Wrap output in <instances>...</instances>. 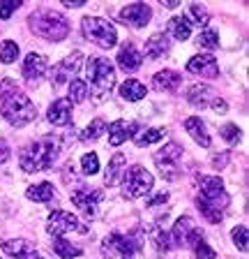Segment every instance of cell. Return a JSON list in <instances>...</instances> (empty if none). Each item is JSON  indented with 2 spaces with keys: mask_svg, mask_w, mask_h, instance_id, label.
I'll return each instance as SVG.
<instances>
[{
  "mask_svg": "<svg viewBox=\"0 0 249 259\" xmlns=\"http://www.w3.org/2000/svg\"><path fill=\"white\" fill-rule=\"evenodd\" d=\"M184 130L190 132V137L199 146H203V148H210V135H208V130H206V123H203L199 116H192V118L184 120Z\"/></svg>",
  "mask_w": 249,
  "mask_h": 259,
  "instance_id": "603a6c76",
  "label": "cell"
},
{
  "mask_svg": "<svg viewBox=\"0 0 249 259\" xmlns=\"http://www.w3.org/2000/svg\"><path fill=\"white\" fill-rule=\"evenodd\" d=\"M146 86H143L141 81H136V79H127L120 86V97L122 100H127V102H139V100H143L146 97Z\"/></svg>",
  "mask_w": 249,
  "mask_h": 259,
  "instance_id": "d4e9b609",
  "label": "cell"
},
{
  "mask_svg": "<svg viewBox=\"0 0 249 259\" xmlns=\"http://www.w3.org/2000/svg\"><path fill=\"white\" fill-rule=\"evenodd\" d=\"M30 26L37 32L39 37L51 39V42H60V39L67 37L70 32V23L60 12L53 10H37L30 16Z\"/></svg>",
  "mask_w": 249,
  "mask_h": 259,
  "instance_id": "277c9868",
  "label": "cell"
},
{
  "mask_svg": "<svg viewBox=\"0 0 249 259\" xmlns=\"http://www.w3.org/2000/svg\"><path fill=\"white\" fill-rule=\"evenodd\" d=\"M81 171L86 174V176H92V174L99 171V157L95 155V153H86V155L81 157Z\"/></svg>",
  "mask_w": 249,
  "mask_h": 259,
  "instance_id": "e575fe53",
  "label": "cell"
},
{
  "mask_svg": "<svg viewBox=\"0 0 249 259\" xmlns=\"http://www.w3.org/2000/svg\"><path fill=\"white\" fill-rule=\"evenodd\" d=\"M19 58V44L12 42V39H5V42H0V60L5 65L14 63Z\"/></svg>",
  "mask_w": 249,
  "mask_h": 259,
  "instance_id": "d6a6232c",
  "label": "cell"
},
{
  "mask_svg": "<svg viewBox=\"0 0 249 259\" xmlns=\"http://www.w3.org/2000/svg\"><path fill=\"white\" fill-rule=\"evenodd\" d=\"M81 63H83V56L79 54V51H74V54H70L67 58L60 60V65L53 70V83L55 86H60V83H65L67 79H70L72 74H76V72L81 70Z\"/></svg>",
  "mask_w": 249,
  "mask_h": 259,
  "instance_id": "9a60e30c",
  "label": "cell"
},
{
  "mask_svg": "<svg viewBox=\"0 0 249 259\" xmlns=\"http://www.w3.org/2000/svg\"><path fill=\"white\" fill-rule=\"evenodd\" d=\"M0 102H3V118L14 127H21L37 116V107L30 102V97L19 91L12 79L0 83Z\"/></svg>",
  "mask_w": 249,
  "mask_h": 259,
  "instance_id": "6da1fadb",
  "label": "cell"
},
{
  "mask_svg": "<svg viewBox=\"0 0 249 259\" xmlns=\"http://www.w3.org/2000/svg\"><path fill=\"white\" fill-rule=\"evenodd\" d=\"M168 30H171V35H173L175 39H180V42L190 39V35H192V21H190V16H187V14L173 16V19H171V23H168Z\"/></svg>",
  "mask_w": 249,
  "mask_h": 259,
  "instance_id": "4316f807",
  "label": "cell"
},
{
  "mask_svg": "<svg viewBox=\"0 0 249 259\" xmlns=\"http://www.w3.org/2000/svg\"><path fill=\"white\" fill-rule=\"evenodd\" d=\"M51 248H53V252L58 254L60 259H72V257H79V254L83 252L81 248L72 245V243H70V241H65V238H55Z\"/></svg>",
  "mask_w": 249,
  "mask_h": 259,
  "instance_id": "f546056e",
  "label": "cell"
},
{
  "mask_svg": "<svg viewBox=\"0 0 249 259\" xmlns=\"http://www.w3.org/2000/svg\"><path fill=\"white\" fill-rule=\"evenodd\" d=\"M104 252L113 259H136L143 248V234H111L104 238Z\"/></svg>",
  "mask_w": 249,
  "mask_h": 259,
  "instance_id": "8992f818",
  "label": "cell"
},
{
  "mask_svg": "<svg viewBox=\"0 0 249 259\" xmlns=\"http://www.w3.org/2000/svg\"><path fill=\"white\" fill-rule=\"evenodd\" d=\"M196 181H199V188H201V194L196 197L199 210L212 225H219L224 218V208H226L228 201H231V197H228L226 188H224V183H222V178L219 176H199Z\"/></svg>",
  "mask_w": 249,
  "mask_h": 259,
  "instance_id": "7a4b0ae2",
  "label": "cell"
},
{
  "mask_svg": "<svg viewBox=\"0 0 249 259\" xmlns=\"http://www.w3.org/2000/svg\"><path fill=\"white\" fill-rule=\"evenodd\" d=\"M150 16H152V10L143 3H134V5H127L120 10V21L125 26H132V28H143L150 23Z\"/></svg>",
  "mask_w": 249,
  "mask_h": 259,
  "instance_id": "4fadbf2b",
  "label": "cell"
},
{
  "mask_svg": "<svg viewBox=\"0 0 249 259\" xmlns=\"http://www.w3.org/2000/svg\"><path fill=\"white\" fill-rule=\"evenodd\" d=\"M19 7H21V3H19V0H5V3H0V19H3V21H7V19H10V16L19 10Z\"/></svg>",
  "mask_w": 249,
  "mask_h": 259,
  "instance_id": "ab89813d",
  "label": "cell"
},
{
  "mask_svg": "<svg viewBox=\"0 0 249 259\" xmlns=\"http://www.w3.org/2000/svg\"><path fill=\"white\" fill-rule=\"evenodd\" d=\"M196 42H199V47H203V49H217L219 47V35H217L215 30H203Z\"/></svg>",
  "mask_w": 249,
  "mask_h": 259,
  "instance_id": "8d00e7d4",
  "label": "cell"
},
{
  "mask_svg": "<svg viewBox=\"0 0 249 259\" xmlns=\"http://www.w3.org/2000/svg\"><path fill=\"white\" fill-rule=\"evenodd\" d=\"M44 72H46V58L35 54V51H30V54L26 56V60H23V76H26L28 81H37L44 76Z\"/></svg>",
  "mask_w": 249,
  "mask_h": 259,
  "instance_id": "ffe728a7",
  "label": "cell"
},
{
  "mask_svg": "<svg viewBox=\"0 0 249 259\" xmlns=\"http://www.w3.org/2000/svg\"><path fill=\"white\" fill-rule=\"evenodd\" d=\"M86 0H63V5L65 7H83Z\"/></svg>",
  "mask_w": 249,
  "mask_h": 259,
  "instance_id": "ee69618b",
  "label": "cell"
},
{
  "mask_svg": "<svg viewBox=\"0 0 249 259\" xmlns=\"http://www.w3.org/2000/svg\"><path fill=\"white\" fill-rule=\"evenodd\" d=\"M72 204L76 208L81 210L86 218H95L97 215V206L102 201V190H95V188H86V185H79L76 190H72Z\"/></svg>",
  "mask_w": 249,
  "mask_h": 259,
  "instance_id": "7c38bea8",
  "label": "cell"
},
{
  "mask_svg": "<svg viewBox=\"0 0 249 259\" xmlns=\"http://www.w3.org/2000/svg\"><path fill=\"white\" fill-rule=\"evenodd\" d=\"M166 199H168V192H159L157 197H152V199L148 201V206H159V204H164Z\"/></svg>",
  "mask_w": 249,
  "mask_h": 259,
  "instance_id": "7bdbcfd3",
  "label": "cell"
},
{
  "mask_svg": "<svg viewBox=\"0 0 249 259\" xmlns=\"http://www.w3.org/2000/svg\"><path fill=\"white\" fill-rule=\"evenodd\" d=\"M3 250L14 259H37L39 257L35 245L30 241H26V238H10V241H3Z\"/></svg>",
  "mask_w": 249,
  "mask_h": 259,
  "instance_id": "2e32d148",
  "label": "cell"
},
{
  "mask_svg": "<svg viewBox=\"0 0 249 259\" xmlns=\"http://www.w3.org/2000/svg\"><path fill=\"white\" fill-rule=\"evenodd\" d=\"M7 160H10V146L5 139H0V164H5Z\"/></svg>",
  "mask_w": 249,
  "mask_h": 259,
  "instance_id": "b9f144b4",
  "label": "cell"
},
{
  "mask_svg": "<svg viewBox=\"0 0 249 259\" xmlns=\"http://www.w3.org/2000/svg\"><path fill=\"white\" fill-rule=\"evenodd\" d=\"M152 243H155V248L159 250V252H166L168 248H171V238H168V234L164 232V229H155L152 232Z\"/></svg>",
  "mask_w": 249,
  "mask_h": 259,
  "instance_id": "74e56055",
  "label": "cell"
},
{
  "mask_svg": "<svg viewBox=\"0 0 249 259\" xmlns=\"http://www.w3.org/2000/svg\"><path fill=\"white\" fill-rule=\"evenodd\" d=\"M83 35L99 49H113L118 42V32L111 26V21L99 16H86L83 19Z\"/></svg>",
  "mask_w": 249,
  "mask_h": 259,
  "instance_id": "52a82bcc",
  "label": "cell"
},
{
  "mask_svg": "<svg viewBox=\"0 0 249 259\" xmlns=\"http://www.w3.org/2000/svg\"><path fill=\"white\" fill-rule=\"evenodd\" d=\"M233 243H235V248L240 250V252H247V227L244 225H238L235 229H233Z\"/></svg>",
  "mask_w": 249,
  "mask_h": 259,
  "instance_id": "d590c367",
  "label": "cell"
},
{
  "mask_svg": "<svg viewBox=\"0 0 249 259\" xmlns=\"http://www.w3.org/2000/svg\"><path fill=\"white\" fill-rule=\"evenodd\" d=\"M106 130H108V144H111V146H120V144H125V141L134 135L136 125L134 123H127V120H115V123H111Z\"/></svg>",
  "mask_w": 249,
  "mask_h": 259,
  "instance_id": "44dd1931",
  "label": "cell"
},
{
  "mask_svg": "<svg viewBox=\"0 0 249 259\" xmlns=\"http://www.w3.org/2000/svg\"><path fill=\"white\" fill-rule=\"evenodd\" d=\"M240 137H242V135H240V127H238V125L228 123V125H224V127H222V139L228 141V144H238Z\"/></svg>",
  "mask_w": 249,
  "mask_h": 259,
  "instance_id": "f35d334b",
  "label": "cell"
},
{
  "mask_svg": "<svg viewBox=\"0 0 249 259\" xmlns=\"http://www.w3.org/2000/svg\"><path fill=\"white\" fill-rule=\"evenodd\" d=\"M187 102H192L199 109L210 107L212 111H217V113H224L228 109V104L217 95V91H212L210 86H203V83H194V86H190V91H187Z\"/></svg>",
  "mask_w": 249,
  "mask_h": 259,
  "instance_id": "9c48e42d",
  "label": "cell"
},
{
  "mask_svg": "<svg viewBox=\"0 0 249 259\" xmlns=\"http://www.w3.org/2000/svg\"><path fill=\"white\" fill-rule=\"evenodd\" d=\"M49 123L58 125V127H65L72 123V102L67 97H60L49 107Z\"/></svg>",
  "mask_w": 249,
  "mask_h": 259,
  "instance_id": "e0dca14e",
  "label": "cell"
},
{
  "mask_svg": "<svg viewBox=\"0 0 249 259\" xmlns=\"http://www.w3.org/2000/svg\"><path fill=\"white\" fill-rule=\"evenodd\" d=\"M152 183H155L152 174L143 169L141 164H134L122 176V194L127 199H141L152 190Z\"/></svg>",
  "mask_w": 249,
  "mask_h": 259,
  "instance_id": "ba28073f",
  "label": "cell"
},
{
  "mask_svg": "<svg viewBox=\"0 0 249 259\" xmlns=\"http://www.w3.org/2000/svg\"><path fill=\"white\" fill-rule=\"evenodd\" d=\"M180 81L182 76L173 70H164V72H157L155 79H152V86L157 88L159 93H175L180 88Z\"/></svg>",
  "mask_w": 249,
  "mask_h": 259,
  "instance_id": "7402d4cb",
  "label": "cell"
},
{
  "mask_svg": "<svg viewBox=\"0 0 249 259\" xmlns=\"http://www.w3.org/2000/svg\"><path fill=\"white\" fill-rule=\"evenodd\" d=\"M55 157H58V141L53 137H44V139L28 144L21 151V155H19V162H21L23 171L33 174L49 169L55 162Z\"/></svg>",
  "mask_w": 249,
  "mask_h": 259,
  "instance_id": "3957f363",
  "label": "cell"
},
{
  "mask_svg": "<svg viewBox=\"0 0 249 259\" xmlns=\"http://www.w3.org/2000/svg\"><path fill=\"white\" fill-rule=\"evenodd\" d=\"M187 245L194 250L196 259H215L217 257V252L206 243V238H203V234H201L199 227H196L194 232L190 234V238H187Z\"/></svg>",
  "mask_w": 249,
  "mask_h": 259,
  "instance_id": "cb8c5ba5",
  "label": "cell"
},
{
  "mask_svg": "<svg viewBox=\"0 0 249 259\" xmlns=\"http://www.w3.org/2000/svg\"><path fill=\"white\" fill-rule=\"evenodd\" d=\"M196 229L194 220H192L190 215H182L178 218V222L173 225V232L168 234V238H171V245H175V248H180V245H187V238H190V234Z\"/></svg>",
  "mask_w": 249,
  "mask_h": 259,
  "instance_id": "d6986e66",
  "label": "cell"
},
{
  "mask_svg": "<svg viewBox=\"0 0 249 259\" xmlns=\"http://www.w3.org/2000/svg\"><path fill=\"white\" fill-rule=\"evenodd\" d=\"M104 132H106V123H104L102 118H95L86 130H83L81 139H86V141H88V139H99Z\"/></svg>",
  "mask_w": 249,
  "mask_h": 259,
  "instance_id": "836d02e7",
  "label": "cell"
},
{
  "mask_svg": "<svg viewBox=\"0 0 249 259\" xmlns=\"http://www.w3.org/2000/svg\"><path fill=\"white\" fill-rule=\"evenodd\" d=\"M86 95H88V83L83 79H72L70 81V100L72 104H79V102H83L86 100Z\"/></svg>",
  "mask_w": 249,
  "mask_h": 259,
  "instance_id": "1f68e13d",
  "label": "cell"
},
{
  "mask_svg": "<svg viewBox=\"0 0 249 259\" xmlns=\"http://www.w3.org/2000/svg\"><path fill=\"white\" fill-rule=\"evenodd\" d=\"M118 67L122 72H136L139 67H141V63H143V58H141V54L136 51V47L134 44H122L120 47V51H118Z\"/></svg>",
  "mask_w": 249,
  "mask_h": 259,
  "instance_id": "ac0fdd59",
  "label": "cell"
},
{
  "mask_svg": "<svg viewBox=\"0 0 249 259\" xmlns=\"http://www.w3.org/2000/svg\"><path fill=\"white\" fill-rule=\"evenodd\" d=\"M187 72L199 74V76H206V79H215V76L219 74V65H217L215 56L199 54V56H194V58H190V63H187Z\"/></svg>",
  "mask_w": 249,
  "mask_h": 259,
  "instance_id": "5bb4252c",
  "label": "cell"
},
{
  "mask_svg": "<svg viewBox=\"0 0 249 259\" xmlns=\"http://www.w3.org/2000/svg\"><path fill=\"white\" fill-rule=\"evenodd\" d=\"M180 157H182V148H180L178 144H166L162 148V151L155 153V164L159 167V171H162V176L166 178V181H173V178H178V164H180Z\"/></svg>",
  "mask_w": 249,
  "mask_h": 259,
  "instance_id": "30bf717a",
  "label": "cell"
},
{
  "mask_svg": "<svg viewBox=\"0 0 249 259\" xmlns=\"http://www.w3.org/2000/svg\"><path fill=\"white\" fill-rule=\"evenodd\" d=\"M164 137H166V130H162V127H150V130H141V132H134V135H132V139H134V144L139 146V148H143V146H150V144H155V141H162Z\"/></svg>",
  "mask_w": 249,
  "mask_h": 259,
  "instance_id": "83f0119b",
  "label": "cell"
},
{
  "mask_svg": "<svg viewBox=\"0 0 249 259\" xmlns=\"http://www.w3.org/2000/svg\"><path fill=\"white\" fill-rule=\"evenodd\" d=\"M190 16H194V21L192 23H196V26H206L208 23V10L206 7H201V5H192Z\"/></svg>",
  "mask_w": 249,
  "mask_h": 259,
  "instance_id": "60d3db41",
  "label": "cell"
},
{
  "mask_svg": "<svg viewBox=\"0 0 249 259\" xmlns=\"http://www.w3.org/2000/svg\"><path fill=\"white\" fill-rule=\"evenodd\" d=\"M26 194H28V199H33V201H42V204H44V201H51V199H53V185L44 181V183L30 185Z\"/></svg>",
  "mask_w": 249,
  "mask_h": 259,
  "instance_id": "f1b7e54d",
  "label": "cell"
},
{
  "mask_svg": "<svg viewBox=\"0 0 249 259\" xmlns=\"http://www.w3.org/2000/svg\"><path fill=\"white\" fill-rule=\"evenodd\" d=\"M88 83L92 88L95 100H104L111 93V88L115 86V67L106 58L90 56V60H88Z\"/></svg>",
  "mask_w": 249,
  "mask_h": 259,
  "instance_id": "5b68a950",
  "label": "cell"
},
{
  "mask_svg": "<svg viewBox=\"0 0 249 259\" xmlns=\"http://www.w3.org/2000/svg\"><path fill=\"white\" fill-rule=\"evenodd\" d=\"M122 164H125V155H122V153H115V155L111 157V162H108L106 176H104L106 185H115V183H118V176H120V171H122Z\"/></svg>",
  "mask_w": 249,
  "mask_h": 259,
  "instance_id": "4dcf8cb0",
  "label": "cell"
},
{
  "mask_svg": "<svg viewBox=\"0 0 249 259\" xmlns=\"http://www.w3.org/2000/svg\"><path fill=\"white\" fill-rule=\"evenodd\" d=\"M37 259H42V257H37Z\"/></svg>",
  "mask_w": 249,
  "mask_h": 259,
  "instance_id": "bcb514c9",
  "label": "cell"
},
{
  "mask_svg": "<svg viewBox=\"0 0 249 259\" xmlns=\"http://www.w3.org/2000/svg\"><path fill=\"white\" fill-rule=\"evenodd\" d=\"M162 5H164V7H168V10H175V7H178L180 3H178V0H164Z\"/></svg>",
  "mask_w": 249,
  "mask_h": 259,
  "instance_id": "f6af8a7d",
  "label": "cell"
},
{
  "mask_svg": "<svg viewBox=\"0 0 249 259\" xmlns=\"http://www.w3.org/2000/svg\"><path fill=\"white\" fill-rule=\"evenodd\" d=\"M166 51H168V37L164 35V32L152 35V37L146 42V56H148V58H152V60L162 58Z\"/></svg>",
  "mask_w": 249,
  "mask_h": 259,
  "instance_id": "484cf974",
  "label": "cell"
},
{
  "mask_svg": "<svg viewBox=\"0 0 249 259\" xmlns=\"http://www.w3.org/2000/svg\"><path fill=\"white\" fill-rule=\"evenodd\" d=\"M49 234L63 236V234H88V227L79 222V218H74L67 210H53L49 215V225H46Z\"/></svg>",
  "mask_w": 249,
  "mask_h": 259,
  "instance_id": "8fae6325",
  "label": "cell"
}]
</instances>
